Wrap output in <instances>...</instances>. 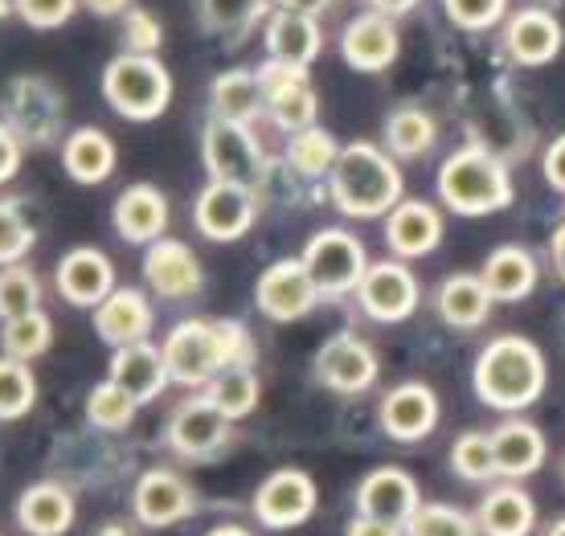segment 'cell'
Segmentation results:
<instances>
[{
	"mask_svg": "<svg viewBox=\"0 0 565 536\" xmlns=\"http://www.w3.org/2000/svg\"><path fill=\"white\" fill-rule=\"evenodd\" d=\"M492 447H495V467L509 480H524V475H533L545 463V435H541L537 426L521 422V418L495 426Z\"/></svg>",
	"mask_w": 565,
	"mask_h": 536,
	"instance_id": "4dcf8cb0",
	"label": "cell"
},
{
	"mask_svg": "<svg viewBox=\"0 0 565 536\" xmlns=\"http://www.w3.org/2000/svg\"><path fill=\"white\" fill-rule=\"evenodd\" d=\"M476 524H480L483 536H529L533 524H537V508L524 487H492L483 495V504L476 508Z\"/></svg>",
	"mask_w": 565,
	"mask_h": 536,
	"instance_id": "f546056e",
	"label": "cell"
},
{
	"mask_svg": "<svg viewBox=\"0 0 565 536\" xmlns=\"http://www.w3.org/2000/svg\"><path fill=\"white\" fill-rule=\"evenodd\" d=\"M42 311V282L38 275L17 262V267H0V324H9L17 315Z\"/></svg>",
	"mask_w": 565,
	"mask_h": 536,
	"instance_id": "60d3db41",
	"label": "cell"
},
{
	"mask_svg": "<svg viewBox=\"0 0 565 536\" xmlns=\"http://www.w3.org/2000/svg\"><path fill=\"white\" fill-rule=\"evenodd\" d=\"M258 83H263V99H267L270 119L279 124L282 131H308L316 128V90L308 83V71L299 66H282V62H270L258 71Z\"/></svg>",
	"mask_w": 565,
	"mask_h": 536,
	"instance_id": "7c38bea8",
	"label": "cell"
},
{
	"mask_svg": "<svg viewBox=\"0 0 565 536\" xmlns=\"http://www.w3.org/2000/svg\"><path fill=\"white\" fill-rule=\"evenodd\" d=\"M406 536H480V524L476 516H467L463 508L455 504H418L406 528Z\"/></svg>",
	"mask_w": 565,
	"mask_h": 536,
	"instance_id": "7bdbcfd3",
	"label": "cell"
},
{
	"mask_svg": "<svg viewBox=\"0 0 565 536\" xmlns=\"http://www.w3.org/2000/svg\"><path fill=\"white\" fill-rule=\"evenodd\" d=\"M299 258H303V267H308L320 299H340V296H349V291H356L369 270L365 246H361V238L349 234V229H320V234L303 246Z\"/></svg>",
	"mask_w": 565,
	"mask_h": 536,
	"instance_id": "8992f818",
	"label": "cell"
},
{
	"mask_svg": "<svg viewBox=\"0 0 565 536\" xmlns=\"http://www.w3.org/2000/svg\"><path fill=\"white\" fill-rule=\"evenodd\" d=\"M205 397L226 414L230 422H238L246 414H255L258 397H263V385H258L255 368H226V373H217V377L205 385Z\"/></svg>",
	"mask_w": 565,
	"mask_h": 536,
	"instance_id": "e575fe53",
	"label": "cell"
},
{
	"mask_svg": "<svg viewBox=\"0 0 565 536\" xmlns=\"http://www.w3.org/2000/svg\"><path fill=\"white\" fill-rule=\"evenodd\" d=\"M38 229L29 222L17 201H0V267H17L33 250Z\"/></svg>",
	"mask_w": 565,
	"mask_h": 536,
	"instance_id": "f6af8a7d",
	"label": "cell"
},
{
	"mask_svg": "<svg viewBox=\"0 0 565 536\" xmlns=\"http://www.w3.org/2000/svg\"><path fill=\"white\" fill-rule=\"evenodd\" d=\"M550 255H553V267H557V275H562V282H565V222L557 229H553Z\"/></svg>",
	"mask_w": 565,
	"mask_h": 536,
	"instance_id": "6f0895ef",
	"label": "cell"
},
{
	"mask_svg": "<svg viewBox=\"0 0 565 536\" xmlns=\"http://www.w3.org/2000/svg\"><path fill=\"white\" fill-rule=\"evenodd\" d=\"M377 373H382L377 353L356 332H340V336L324 340V349L316 353V377L332 394H365L369 385L377 382Z\"/></svg>",
	"mask_w": 565,
	"mask_h": 536,
	"instance_id": "4fadbf2b",
	"label": "cell"
},
{
	"mask_svg": "<svg viewBox=\"0 0 565 536\" xmlns=\"http://www.w3.org/2000/svg\"><path fill=\"white\" fill-rule=\"evenodd\" d=\"M438 197L447 210L463 217H488L512 205V176L492 152L459 148L455 156H447V164L438 172Z\"/></svg>",
	"mask_w": 565,
	"mask_h": 536,
	"instance_id": "3957f363",
	"label": "cell"
},
{
	"mask_svg": "<svg viewBox=\"0 0 565 536\" xmlns=\"http://www.w3.org/2000/svg\"><path fill=\"white\" fill-rule=\"evenodd\" d=\"M111 382L119 389H128L140 406H148V401H156V397L164 394V385L172 377H169V365H164V353L143 340V344H128V349H119L111 356Z\"/></svg>",
	"mask_w": 565,
	"mask_h": 536,
	"instance_id": "484cf974",
	"label": "cell"
},
{
	"mask_svg": "<svg viewBox=\"0 0 565 536\" xmlns=\"http://www.w3.org/2000/svg\"><path fill=\"white\" fill-rule=\"evenodd\" d=\"M476 394L492 409H529L545 394V356L533 340L495 336L476 356Z\"/></svg>",
	"mask_w": 565,
	"mask_h": 536,
	"instance_id": "7a4b0ae2",
	"label": "cell"
},
{
	"mask_svg": "<svg viewBox=\"0 0 565 536\" xmlns=\"http://www.w3.org/2000/svg\"><path fill=\"white\" fill-rule=\"evenodd\" d=\"M83 0H13V13L29 29H62Z\"/></svg>",
	"mask_w": 565,
	"mask_h": 536,
	"instance_id": "bcb514c9",
	"label": "cell"
},
{
	"mask_svg": "<svg viewBox=\"0 0 565 536\" xmlns=\"http://www.w3.org/2000/svg\"><path fill=\"white\" fill-rule=\"evenodd\" d=\"M38 406V377L25 361L0 356V422H17Z\"/></svg>",
	"mask_w": 565,
	"mask_h": 536,
	"instance_id": "ab89813d",
	"label": "cell"
},
{
	"mask_svg": "<svg viewBox=\"0 0 565 536\" xmlns=\"http://www.w3.org/2000/svg\"><path fill=\"white\" fill-rule=\"evenodd\" d=\"M115 164H119V152L103 128H74L62 143V169L78 184H103Z\"/></svg>",
	"mask_w": 565,
	"mask_h": 536,
	"instance_id": "83f0119b",
	"label": "cell"
},
{
	"mask_svg": "<svg viewBox=\"0 0 565 536\" xmlns=\"http://www.w3.org/2000/svg\"><path fill=\"white\" fill-rule=\"evenodd\" d=\"M397 50H402L397 25L382 13L353 17V21L344 25V33H340V54H344V62L361 74L390 71L397 62Z\"/></svg>",
	"mask_w": 565,
	"mask_h": 536,
	"instance_id": "ffe728a7",
	"label": "cell"
},
{
	"mask_svg": "<svg viewBox=\"0 0 565 536\" xmlns=\"http://www.w3.org/2000/svg\"><path fill=\"white\" fill-rule=\"evenodd\" d=\"M17 524L29 536H66L74 528V492L57 480L29 483L17 495Z\"/></svg>",
	"mask_w": 565,
	"mask_h": 536,
	"instance_id": "603a6c76",
	"label": "cell"
},
{
	"mask_svg": "<svg viewBox=\"0 0 565 536\" xmlns=\"http://www.w3.org/2000/svg\"><path fill=\"white\" fill-rule=\"evenodd\" d=\"M205 536H255L250 528H242V524H217V528H210Z\"/></svg>",
	"mask_w": 565,
	"mask_h": 536,
	"instance_id": "680465c9",
	"label": "cell"
},
{
	"mask_svg": "<svg viewBox=\"0 0 565 536\" xmlns=\"http://www.w3.org/2000/svg\"><path fill=\"white\" fill-rule=\"evenodd\" d=\"M255 213V189L226 181H210L193 201V222H198L201 238L210 242H238L242 234H250Z\"/></svg>",
	"mask_w": 565,
	"mask_h": 536,
	"instance_id": "8fae6325",
	"label": "cell"
},
{
	"mask_svg": "<svg viewBox=\"0 0 565 536\" xmlns=\"http://www.w3.org/2000/svg\"><path fill=\"white\" fill-rule=\"evenodd\" d=\"M356 299H361L365 315L382 320V324H397L418 308V279L402 262H369Z\"/></svg>",
	"mask_w": 565,
	"mask_h": 536,
	"instance_id": "ac0fdd59",
	"label": "cell"
},
{
	"mask_svg": "<svg viewBox=\"0 0 565 536\" xmlns=\"http://www.w3.org/2000/svg\"><path fill=\"white\" fill-rule=\"evenodd\" d=\"M509 0H443V9L459 29H492L504 17Z\"/></svg>",
	"mask_w": 565,
	"mask_h": 536,
	"instance_id": "c3c4849f",
	"label": "cell"
},
{
	"mask_svg": "<svg viewBox=\"0 0 565 536\" xmlns=\"http://www.w3.org/2000/svg\"><path fill=\"white\" fill-rule=\"evenodd\" d=\"M435 119L418 107H402V111L390 115V124H385V143H390V152L402 156V160H418L435 148Z\"/></svg>",
	"mask_w": 565,
	"mask_h": 536,
	"instance_id": "74e56055",
	"label": "cell"
},
{
	"mask_svg": "<svg viewBox=\"0 0 565 536\" xmlns=\"http://www.w3.org/2000/svg\"><path fill=\"white\" fill-rule=\"evenodd\" d=\"M320 45H324V33L316 25V17L291 13V9H275V13H270V21H267L270 62L308 71L311 62L320 57Z\"/></svg>",
	"mask_w": 565,
	"mask_h": 536,
	"instance_id": "cb8c5ba5",
	"label": "cell"
},
{
	"mask_svg": "<svg viewBox=\"0 0 565 536\" xmlns=\"http://www.w3.org/2000/svg\"><path fill=\"white\" fill-rule=\"evenodd\" d=\"M99 536H136V528H128V524H103Z\"/></svg>",
	"mask_w": 565,
	"mask_h": 536,
	"instance_id": "91938a15",
	"label": "cell"
},
{
	"mask_svg": "<svg viewBox=\"0 0 565 536\" xmlns=\"http://www.w3.org/2000/svg\"><path fill=\"white\" fill-rule=\"evenodd\" d=\"M332 0H279V9H291V13H303V17H316L324 13Z\"/></svg>",
	"mask_w": 565,
	"mask_h": 536,
	"instance_id": "11a10c76",
	"label": "cell"
},
{
	"mask_svg": "<svg viewBox=\"0 0 565 536\" xmlns=\"http://www.w3.org/2000/svg\"><path fill=\"white\" fill-rule=\"evenodd\" d=\"M115 234L131 246H152L169 229V197L156 184H128L115 197Z\"/></svg>",
	"mask_w": 565,
	"mask_h": 536,
	"instance_id": "44dd1931",
	"label": "cell"
},
{
	"mask_svg": "<svg viewBox=\"0 0 565 536\" xmlns=\"http://www.w3.org/2000/svg\"><path fill=\"white\" fill-rule=\"evenodd\" d=\"M451 467H455V475H459V480H467V483H488V480H495V475H500V467H495L492 435L467 430V435L455 438Z\"/></svg>",
	"mask_w": 565,
	"mask_h": 536,
	"instance_id": "b9f144b4",
	"label": "cell"
},
{
	"mask_svg": "<svg viewBox=\"0 0 565 536\" xmlns=\"http://www.w3.org/2000/svg\"><path fill=\"white\" fill-rule=\"evenodd\" d=\"M340 160V143L332 140V131L324 128H308V131H296L291 140H287V164L299 172V176H332Z\"/></svg>",
	"mask_w": 565,
	"mask_h": 536,
	"instance_id": "d590c367",
	"label": "cell"
},
{
	"mask_svg": "<svg viewBox=\"0 0 565 536\" xmlns=\"http://www.w3.org/2000/svg\"><path fill=\"white\" fill-rule=\"evenodd\" d=\"M152 324L156 311L143 299L140 287H115L111 296L95 308V332H99L103 344H111L115 353L128 349V344H143L152 336Z\"/></svg>",
	"mask_w": 565,
	"mask_h": 536,
	"instance_id": "d6986e66",
	"label": "cell"
},
{
	"mask_svg": "<svg viewBox=\"0 0 565 536\" xmlns=\"http://www.w3.org/2000/svg\"><path fill=\"white\" fill-rule=\"evenodd\" d=\"M136 409H140V401L128 389H119L111 377L86 394V418H90V426L111 430V435H119V430H128L136 422Z\"/></svg>",
	"mask_w": 565,
	"mask_h": 536,
	"instance_id": "f35d334b",
	"label": "cell"
},
{
	"mask_svg": "<svg viewBox=\"0 0 565 536\" xmlns=\"http://www.w3.org/2000/svg\"><path fill=\"white\" fill-rule=\"evenodd\" d=\"M344 536H406L397 524H385V521H373V516H353Z\"/></svg>",
	"mask_w": 565,
	"mask_h": 536,
	"instance_id": "f5cc1de1",
	"label": "cell"
},
{
	"mask_svg": "<svg viewBox=\"0 0 565 536\" xmlns=\"http://www.w3.org/2000/svg\"><path fill=\"white\" fill-rule=\"evenodd\" d=\"M418 504H423L418 483L402 467H377L356 487V516H373V521L397 524V528H406Z\"/></svg>",
	"mask_w": 565,
	"mask_h": 536,
	"instance_id": "2e32d148",
	"label": "cell"
},
{
	"mask_svg": "<svg viewBox=\"0 0 565 536\" xmlns=\"http://www.w3.org/2000/svg\"><path fill=\"white\" fill-rule=\"evenodd\" d=\"M213 324H217V336H222V349H226L230 368L255 365V340H250V332H246L238 320H213Z\"/></svg>",
	"mask_w": 565,
	"mask_h": 536,
	"instance_id": "681fc988",
	"label": "cell"
},
{
	"mask_svg": "<svg viewBox=\"0 0 565 536\" xmlns=\"http://www.w3.org/2000/svg\"><path fill=\"white\" fill-rule=\"evenodd\" d=\"M480 279L488 282L492 299L516 303V299H524L537 287V262H533V255H529L524 246H500V250L488 255Z\"/></svg>",
	"mask_w": 565,
	"mask_h": 536,
	"instance_id": "d6a6232c",
	"label": "cell"
},
{
	"mask_svg": "<svg viewBox=\"0 0 565 536\" xmlns=\"http://www.w3.org/2000/svg\"><path fill=\"white\" fill-rule=\"evenodd\" d=\"M143 282L160 299H193L205 287V267L193 246L177 238H160L143 250Z\"/></svg>",
	"mask_w": 565,
	"mask_h": 536,
	"instance_id": "9a60e30c",
	"label": "cell"
},
{
	"mask_svg": "<svg viewBox=\"0 0 565 536\" xmlns=\"http://www.w3.org/2000/svg\"><path fill=\"white\" fill-rule=\"evenodd\" d=\"M54 344V324L45 311H29V315H17L9 324H0V349L13 361H38V356L50 353Z\"/></svg>",
	"mask_w": 565,
	"mask_h": 536,
	"instance_id": "8d00e7d4",
	"label": "cell"
},
{
	"mask_svg": "<svg viewBox=\"0 0 565 536\" xmlns=\"http://www.w3.org/2000/svg\"><path fill=\"white\" fill-rule=\"evenodd\" d=\"M504 45H509L512 62H521V66H545L562 50V25L545 9H524V13H516L509 21Z\"/></svg>",
	"mask_w": 565,
	"mask_h": 536,
	"instance_id": "4316f807",
	"label": "cell"
},
{
	"mask_svg": "<svg viewBox=\"0 0 565 536\" xmlns=\"http://www.w3.org/2000/svg\"><path fill=\"white\" fill-rule=\"evenodd\" d=\"M103 99L131 124H152L169 111L172 74L156 54H119L103 66Z\"/></svg>",
	"mask_w": 565,
	"mask_h": 536,
	"instance_id": "277c9868",
	"label": "cell"
},
{
	"mask_svg": "<svg viewBox=\"0 0 565 536\" xmlns=\"http://www.w3.org/2000/svg\"><path fill=\"white\" fill-rule=\"evenodd\" d=\"M83 9L95 17H124V13H131L136 4H131V0H83Z\"/></svg>",
	"mask_w": 565,
	"mask_h": 536,
	"instance_id": "db71d44e",
	"label": "cell"
},
{
	"mask_svg": "<svg viewBox=\"0 0 565 536\" xmlns=\"http://www.w3.org/2000/svg\"><path fill=\"white\" fill-rule=\"evenodd\" d=\"M201 160H205V172L213 181L242 184V189H258L267 176V156L246 124L210 119L201 131Z\"/></svg>",
	"mask_w": 565,
	"mask_h": 536,
	"instance_id": "5b68a950",
	"label": "cell"
},
{
	"mask_svg": "<svg viewBox=\"0 0 565 536\" xmlns=\"http://www.w3.org/2000/svg\"><path fill=\"white\" fill-rule=\"evenodd\" d=\"M169 377L177 385H210L217 373H226V349L213 320H184L160 344Z\"/></svg>",
	"mask_w": 565,
	"mask_h": 536,
	"instance_id": "52a82bcc",
	"label": "cell"
},
{
	"mask_svg": "<svg viewBox=\"0 0 565 536\" xmlns=\"http://www.w3.org/2000/svg\"><path fill=\"white\" fill-rule=\"evenodd\" d=\"M438 426V397L430 385L406 382L382 397V430L397 442H418Z\"/></svg>",
	"mask_w": 565,
	"mask_h": 536,
	"instance_id": "7402d4cb",
	"label": "cell"
},
{
	"mask_svg": "<svg viewBox=\"0 0 565 536\" xmlns=\"http://www.w3.org/2000/svg\"><path fill=\"white\" fill-rule=\"evenodd\" d=\"M373 4V13H382V17H402V13H411L418 0H369Z\"/></svg>",
	"mask_w": 565,
	"mask_h": 536,
	"instance_id": "9f6ffc18",
	"label": "cell"
},
{
	"mask_svg": "<svg viewBox=\"0 0 565 536\" xmlns=\"http://www.w3.org/2000/svg\"><path fill=\"white\" fill-rule=\"evenodd\" d=\"M131 512L143 528H172V524L189 521L198 512V492H193V483L169 471V467H152L136 480Z\"/></svg>",
	"mask_w": 565,
	"mask_h": 536,
	"instance_id": "30bf717a",
	"label": "cell"
},
{
	"mask_svg": "<svg viewBox=\"0 0 565 536\" xmlns=\"http://www.w3.org/2000/svg\"><path fill=\"white\" fill-rule=\"evenodd\" d=\"M160 42H164V29L148 9L124 13V54H156Z\"/></svg>",
	"mask_w": 565,
	"mask_h": 536,
	"instance_id": "7dc6e473",
	"label": "cell"
},
{
	"mask_svg": "<svg viewBox=\"0 0 565 536\" xmlns=\"http://www.w3.org/2000/svg\"><path fill=\"white\" fill-rule=\"evenodd\" d=\"M255 303L267 320H275V324L303 320V315L320 303V291H316V282H311L303 258H279V262H270L255 282Z\"/></svg>",
	"mask_w": 565,
	"mask_h": 536,
	"instance_id": "9c48e42d",
	"label": "cell"
},
{
	"mask_svg": "<svg viewBox=\"0 0 565 536\" xmlns=\"http://www.w3.org/2000/svg\"><path fill=\"white\" fill-rule=\"evenodd\" d=\"M545 181H550L557 193H565V136H557V140L550 143V152H545Z\"/></svg>",
	"mask_w": 565,
	"mask_h": 536,
	"instance_id": "816d5d0a",
	"label": "cell"
},
{
	"mask_svg": "<svg viewBox=\"0 0 565 536\" xmlns=\"http://www.w3.org/2000/svg\"><path fill=\"white\" fill-rule=\"evenodd\" d=\"M0 536H4V533H0Z\"/></svg>",
	"mask_w": 565,
	"mask_h": 536,
	"instance_id": "6125c7cd",
	"label": "cell"
},
{
	"mask_svg": "<svg viewBox=\"0 0 565 536\" xmlns=\"http://www.w3.org/2000/svg\"><path fill=\"white\" fill-rule=\"evenodd\" d=\"M316 480L299 467H282V471H270L267 480L258 483L255 492V516L263 528H275V533H287V528H299V524L311 521L316 512Z\"/></svg>",
	"mask_w": 565,
	"mask_h": 536,
	"instance_id": "ba28073f",
	"label": "cell"
},
{
	"mask_svg": "<svg viewBox=\"0 0 565 536\" xmlns=\"http://www.w3.org/2000/svg\"><path fill=\"white\" fill-rule=\"evenodd\" d=\"M213 119H226V124H246L250 128V119H255L267 99H263V83H258V71H222L213 78Z\"/></svg>",
	"mask_w": 565,
	"mask_h": 536,
	"instance_id": "1f68e13d",
	"label": "cell"
},
{
	"mask_svg": "<svg viewBox=\"0 0 565 536\" xmlns=\"http://www.w3.org/2000/svg\"><path fill=\"white\" fill-rule=\"evenodd\" d=\"M267 9V0H198L201 25L210 33H246Z\"/></svg>",
	"mask_w": 565,
	"mask_h": 536,
	"instance_id": "ee69618b",
	"label": "cell"
},
{
	"mask_svg": "<svg viewBox=\"0 0 565 536\" xmlns=\"http://www.w3.org/2000/svg\"><path fill=\"white\" fill-rule=\"evenodd\" d=\"M54 287L71 308H99L115 291V262L95 246H74L57 262Z\"/></svg>",
	"mask_w": 565,
	"mask_h": 536,
	"instance_id": "e0dca14e",
	"label": "cell"
},
{
	"mask_svg": "<svg viewBox=\"0 0 565 536\" xmlns=\"http://www.w3.org/2000/svg\"><path fill=\"white\" fill-rule=\"evenodd\" d=\"M385 242L397 258H423L443 242V217L426 201H402L385 217Z\"/></svg>",
	"mask_w": 565,
	"mask_h": 536,
	"instance_id": "d4e9b609",
	"label": "cell"
},
{
	"mask_svg": "<svg viewBox=\"0 0 565 536\" xmlns=\"http://www.w3.org/2000/svg\"><path fill=\"white\" fill-rule=\"evenodd\" d=\"M332 201L344 217H390L402 205V172L377 143L356 140L340 148L332 169Z\"/></svg>",
	"mask_w": 565,
	"mask_h": 536,
	"instance_id": "6da1fadb",
	"label": "cell"
},
{
	"mask_svg": "<svg viewBox=\"0 0 565 536\" xmlns=\"http://www.w3.org/2000/svg\"><path fill=\"white\" fill-rule=\"evenodd\" d=\"M42 107H57V95L42 78H21L9 86V128L21 136V143L50 140L57 128V115H42Z\"/></svg>",
	"mask_w": 565,
	"mask_h": 536,
	"instance_id": "f1b7e54d",
	"label": "cell"
},
{
	"mask_svg": "<svg viewBox=\"0 0 565 536\" xmlns=\"http://www.w3.org/2000/svg\"><path fill=\"white\" fill-rule=\"evenodd\" d=\"M492 303L495 299L480 275H451L438 287V315L451 328H480Z\"/></svg>",
	"mask_w": 565,
	"mask_h": 536,
	"instance_id": "836d02e7",
	"label": "cell"
},
{
	"mask_svg": "<svg viewBox=\"0 0 565 536\" xmlns=\"http://www.w3.org/2000/svg\"><path fill=\"white\" fill-rule=\"evenodd\" d=\"M545 536H565V516H562V521H553L550 533H545Z\"/></svg>",
	"mask_w": 565,
	"mask_h": 536,
	"instance_id": "94428289",
	"label": "cell"
},
{
	"mask_svg": "<svg viewBox=\"0 0 565 536\" xmlns=\"http://www.w3.org/2000/svg\"><path fill=\"white\" fill-rule=\"evenodd\" d=\"M230 418L213 406L210 397H189L169 418V447L181 459H210L230 442Z\"/></svg>",
	"mask_w": 565,
	"mask_h": 536,
	"instance_id": "5bb4252c",
	"label": "cell"
},
{
	"mask_svg": "<svg viewBox=\"0 0 565 536\" xmlns=\"http://www.w3.org/2000/svg\"><path fill=\"white\" fill-rule=\"evenodd\" d=\"M21 160H25V143L9 124H0V184H9L21 172Z\"/></svg>",
	"mask_w": 565,
	"mask_h": 536,
	"instance_id": "f907efd6",
	"label": "cell"
}]
</instances>
